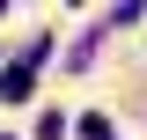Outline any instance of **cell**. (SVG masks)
Segmentation results:
<instances>
[{"label": "cell", "instance_id": "3957f363", "mask_svg": "<svg viewBox=\"0 0 147 140\" xmlns=\"http://www.w3.org/2000/svg\"><path fill=\"white\" fill-rule=\"evenodd\" d=\"M0 7H7V0H0Z\"/></svg>", "mask_w": 147, "mask_h": 140}, {"label": "cell", "instance_id": "7a4b0ae2", "mask_svg": "<svg viewBox=\"0 0 147 140\" xmlns=\"http://www.w3.org/2000/svg\"><path fill=\"white\" fill-rule=\"evenodd\" d=\"M81 140H110V125H103V111H88V118H81Z\"/></svg>", "mask_w": 147, "mask_h": 140}, {"label": "cell", "instance_id": "6da1fadb", "mask_svg": "<svg viewBox=\"0 0 147 140\" xmlns=\"http://www.w3.org/2000/svg\"><path fill=\"white\" fill-rule=\"evenodd\" d=\"M30 81H37V59L22 52V67H7V74H0V96H7V103H30Z\"/></svg>", "mask_w": 147, "mask_h": 140}]
</instances>
